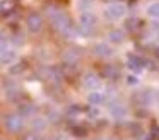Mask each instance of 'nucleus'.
I'll use <instances>...</instances> for the list:
<instances>
[{"label": "nucleus", "instance_id": "1", "mask_svg": "<svg viewBox=\"0 0 159 140\" xmlns=\"http://www.w3.org/2000/svg\"><path fill=\"white\" fill-rule=\"evenodd\" d=\"M48 17H50V20H52L53 27H55L57 31H60L62 34H65V36H74V34H75L74 26L70 24V19L67 17V14L62 12V10L50 9L48 10Z\"/></svg>", "mask_w": 159, "mask_h": 140}, {"label": "nucleus", "instance_id": "2", "mask_svg": "<svg viewBox=\"0 0 159 140\" xmlns=\"http://www.w3.org/2000/svg\"><path fill=\"white\" fill-rule=\"evenodd\" d=\"M127 14H128L127 3L111 2V3H108V5L103 7L101 16H103V19L106 20V22H120V20H123L125 17H127Z\"/></svg>", "mask_w": 159, "mask_h": 140}, {"label": "nucleus", "instance_id": "3", "mask_svg": "<svg viewBox=\"0 0 159 140\" xmlns=\"http://www.w3.org/2000/svg\"><path fill=\"white\" fill-rule=\"evenodd\" d=\"M77 24H79V29L86 34H91L98 29L99 26V17L96 12L93 10H86V12H79L77 14Z\"/></svg>", "mask_w": 159, "mask_h": 140}, {"label": "nucleus", "instance_id": "4", "mask_svg": "<svg viewBox=\"0 0 159 140\" xmlns=\"http://www.w3.org/2000/svg\"><path fill=\"white\" fill-rule=\"evenodd\" d=\"M4 126H5V130L11 132V133H19V132H22L24 126H26V118L21 116L19 113H11V115L5 116Z\"/></svg>", "mask_w": 159, "mask_h": 140}, {"label": "nucleus", "instance_id": "5", "mask_svg": "<svg viewBox=\"0 0 159 140\" xmlns=\"http://www.w3.org/2000/svg\"><path fill=\"white\" fill-rule=\"evenodd\" d=\"M43 24H45V20L39 12H29L26 17V29L31 34H38L43 29Z\"/></svg>", "mask_w": 159, "mask_h": 140}, {"label": "nucleus", "instance_id": "6", "mask_svg": "<svg viewBox=\"0 0 159 140\" xmlns=\"http://www.w3.org/2000/svg\"><path fill=\"white\" fill-rule=\"evenodd\" d=\"M93 51L98 55L99 58H113L115 55H116V46H113L111 43H108V41H98L96 44H94Z\"/></svg>", "mask_w": 159, "mask_h": 140}, {"label": "nucleus", "instance_id": "7", "mask_svg": "<svg viewBox=\"0 0 159 140\" xmlns=\"http://www.w3.org/2000/svg\"><path fill=\"white\" fill-rule=\"evenodd\" d=\"M125 39H127V33H125V29H121V27H113L111 31H108L106 41L111 43L113 46H120V44H123Z\"/></svg>", "mask_w": 159, "mask_h": 140}, {"label": "nucleus", "instance_id": "8", "mask_svg": "<svg viewBox=\"0 0 159 140\" xmlns=\"http://www.w3.org/2000/svg\"><path fill=\"white\" fill-rule=\"evenodd\" d=\"M17 60H19V53H17L16 48L7 46L5 50L0 51V65H7V67H11V65L16 63Z\"/></svg>", "mask_w": 159, "mask_h": 140}, {"label": "nucleus", "instance_id": "9", "mask_svg": "<svg viewBox=\"0 0 159 140\" xmlns=\"http://www.w3.org/2000/svg\"><path fill=\"white\" fill-rule=\"evenodd\" d=\"M82 85L87 89V91H94V89H99L101 87V79L98 77V74L94 72H86L82 75Z\"/></svg>", "mask_w": 159, "mask_h": 140}, {"label": "nucleus", "instance_id": "10", "mask_svg": "<svg viewBox=\"0 0 159 140\" xmlns=\"http://www.w3.org/2000/svg\"><path fill=\"white\" fill-rule=\"evenodd\" d=\"M108 111H110V116L113 120H125L128 116V109H127V106L125 104H118V102H113V104L108 108Z\"/></svg>", "mask_w": 159, "mask_h": 140}, {"label": "nucleus", "instance_id": "11", "mask_svg": "<svg viewBox=\"0 0 159 140\" xmlns=\"http://www.w3.org/2000/svg\"><path fill=\"white\" fill-rule=\"evenodd\" d=\"M106 92L104 91H99V89H94V91H89V94H87V102H89L91 106H101L104 101H106Z\"/></svg>", "mask_w": 159, "mask_h": 140}, {"label": "nucleus", "instance_id": "12", "mask_svg": "<svg viewBox=\"0 0 159 140\" xmlns=\"http://www.w3.org/2000/svg\"><path fill=\"white\" fill-rule=\"evenodd\" d=\"M50 121L46 116H33L31 118V128L34 130L36 133H43L46 128H48Z\"/></svg>", "mask_w": 159, "mask_h": 140}, {"label": "nucleus", "instance_id": "13", "mask_svg": "<svg viewBox=\"0 0 159 140\" xmlns=\"http://www.w3.org/2000/svg\"><path fill=\"white\" fill-rule=\"evenodd\" d=\"M144 12L149 19L159 20V0H151V2L144 7Z\"/></svg>", "mask_w": 159, "mask_h": 140}, {"label": "nucleus", "instance_id": "14", "mask_svg": "<svg viewBox=\"0 0 159 140\" xmlns=\"http://www.w3.org/2000/svg\"><path fill=\"white\" fill-rule=\"evenodd\" d=\"M127 65H128V68L134 70V72H140V70H144V68H145V61L142 60L140 56H137V55H134V56L128 58Z\"/></svg>", "mask_w": 159, "mask_h": 140}, {"label": "nucleus", "instance_id": "15", "mask_svg": "<svg viewBox=\"0 0 159 140\" xmlns=\"http://www.w3.org/2000/svg\"><path fill=\"white\" fill-rule=\"evenodd\" d=\"M96 5V0H74V9L77 12H86V10H93Z\"/></svg>", "mask_w": 159, "mask_h": 140}, {"label": "nucleus", "instance_id": "16", "mask_svg": "<svg viewBox=\"0 0 159 140\" xmlns=\"http://www.w3.org/2000/svg\"><path fill=\"white\" fill-rule=\"evenodd\" d=\"M125 84H127L128 87H137V85H140V79H139L137 74H128L127 77H125Z\"/></svg>", "mask_w": 159, "mask_h": 140}, {"label": "nucleus", "instance_id": "17", "mask_svg": "<svg viewBox=\"0 0 159 140\" xmlns=\"http://www.w3.org/2000/svg\"><path fill=\"white\" fill-rule=\"evenodd\" d=\"M19 115L24 116V118H26V116H33V115H34V106H33V104H22L21 109H19Z\"/></svg>", "mask_w": 159, "mask_h": 140}, {"label": "nucleus", "instance_id": "18", "mask_svg": "<svg viewBox=\"0 0 159 140\" xmlns=\"http://www.w3.org/2000/svg\"><path fill=\"white\" fill-rule=\"evenodd\" d=\"M7 46H11V39H9V36L4 31H0V51L5 50Z\"/></svg>", "mask_w": 159, "mask_h": 140}, {"label": "nucleus", "instance_id": "19", "mask_svg": "<svg viewBox=\"0 0 159 140\" xmlns=\"http://www.w3.org/2000/svg\"><path fill=\"white\" fill-rule=\"evenodd\" d=\"M65 60L67 61H77L79 60V51H67V55H65Z\"/></svg>", "mask_w": 159, "mask_h": 140}, {"label": "nucleus", "instance_id": "20", "mask_svg": "<svg viewBox=\"0 0 159 140\" xmlns=\"http://www.w3.org/2000/svg\"><path fill=\"white\" fill-rule=\"evenodd\" d=\"M98 115H99V109H98V106H93V109H89V116H91V118H96Z\"/></svg>", "mask_w": 159, "mask_h": 140}, {"label": "nucleus", "instance_id": "21", "mask_svg": "<svg viewBox=\"0 0 159 140\" xmlns=\"http://www.w3.org/2000/svg\"><path fill=\"white\" fill-rule=\"evenodd\" d=\"M152 101H154V102H157V104H159V92L152 94Z\"/></svg>", "mask_w": 159, "mask_h": 140}, {"label": "nucleus", "instance_id": "22", "mask_svg": "<svg viewBox=\"0 0 159 140\" xmlns=\"http://www.w3.org/2000/svg\"><path fill=\"white\" fill-rule=\"evenodd\" d=\"M26 140H38V137H36V135H31V137H28Z\"/></svg>", "mask_w": 159, "mask_h": 140}, {"label": "nucleus", "instance_id": "23", "mask_svg": "<svg viewBox=\"0 0 159 140\" xmlns=\"http://www.w3.org/2000/svg\"><path fill=\"white\" fill-rule=\"evenodd\" d=\"M98 140H113V138H110V137H101V138H98Z\"/></svg>", "mask_w": 159, "mask_h": 140}, {"label": "nucleus", "instance_id": "24", "mask_svg": "<svg viewBox=\"0 0 159 140\" xmlns=\"http://www.w3.org/2000/svg\"><path fill=\"white\" fill-rule=\"evenodd\" d=\"M60 140H72V138H69V137H63V138H60Z\"/></svg>", "mask_w": 159, "mask_h": 140}, {"label": "nucleus", "instance_id": "25", "mask_svg": "<svg viewBox=\"0 0 159 140\" xmlns=\"http://www.w3.org/2000/svg\"><path fill=\"white\" fill-rule=\"evenodd\" d=\"M43 140H53V138H43Z\"/></svg>", "mask_w": 159, "mask_h": 140}, {"label": "nucleus", "instance_id": "26", "mask_svg": "<svg viewBox=\"0 0 159 140\" xmlns=\"http://www.w3.org/2000/svg\"><path fill=\"white\" fill-rule=\"evenodd\" d=\"M157 43H159V34H157Z\"/></svg>", "mask_w": 159, "mask_h": 140}]
</instances>
